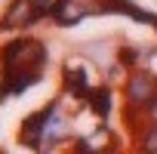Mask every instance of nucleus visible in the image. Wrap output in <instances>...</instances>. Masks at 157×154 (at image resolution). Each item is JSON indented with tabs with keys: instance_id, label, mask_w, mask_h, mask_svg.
Segmentation results:
<instances>
[{
	"instance_id": "1",
	"label": "nucleus",
	"mask_w": 157,
	"mask_h": 154,
	"mask_svg": "<svg viewBox=\"0 0 157 154\" xmlns=\"http://www.w3.org/2000/svg\"><path fill=\"white\" fill-rule=\"evenodd\" d=\"M151 96H154V83L148 80V77H136V80L126 83L129 105H151Z\"/></svg>"
}]
</instances>
